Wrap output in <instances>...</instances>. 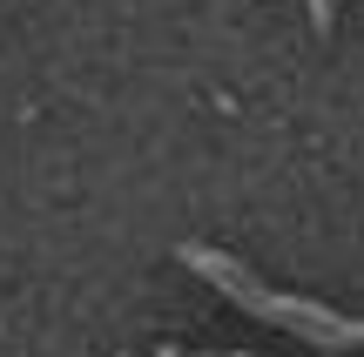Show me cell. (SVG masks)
Returning <instances> with one entry per match:
<instances>
[{"label":"cell","instance_id":"obj_1","mask_svg":"<svg viewBox=\"0 0 364 357\" xmlns=\"http://www.w3.org/2000/svg\"><path fill=\"white\" fill-rule=\"evenodd\" d=\"M182 263H189L196 277H209L236 310H257L263 324H277V331H297L304 344H317V351H351V344H364V317H344V310L317 304V297L270 290L257 270H243L236 256L209 250V243H182Z\"/></svg>","mask_w":364,"mask_h":357},{"label":"cell","instance_id":"obj_2","mask_svg":"<svg viewBox=\"0 0 364 357\" xmlns=\"http://www.w3.org/2000/svg\"><path fill=\"white\" fill-rule=\"evenodd\" d=\"M304 7H311V21H317V27H331V0H304Z\"/></svg>","mask_w":364,"mask_h":357}]
</instances>
